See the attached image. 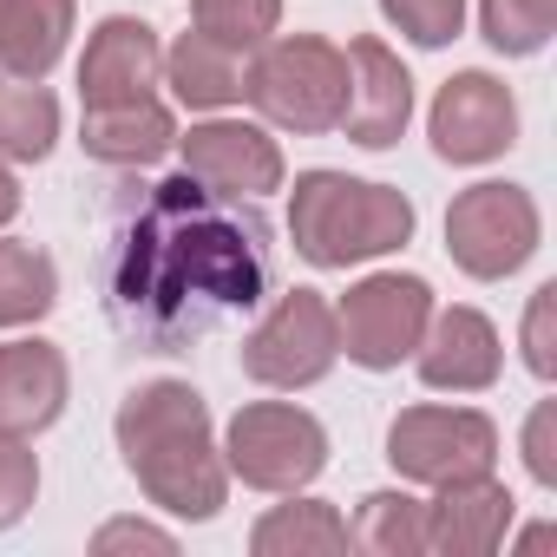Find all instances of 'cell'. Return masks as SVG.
Here are the masks:
<instances>
[{"label":"cell","instance_id":"obj_1","mask_svg":"<svg viewBox=\"0 0 557 557\" xmlns=\"http://www.w3.org/2000/svg\"><path fill=\"white\" fill-rule=\"evenodd\" d=\"M112 440H119V459L125 472L138 479V492L184 518V524H210L223 505H230V466H223V446H216V426H210V407L190 381H145L119 400V420H112Z\"/></svg>","mask_w":557,"mask_h":557},{"label":"cell","instance_id":"obj_2","mask_svg":"<svg viewBox=\"0 0 557 557\" xmlns=\"http://www.w3.org/2000/svg\"><path fill=\"white\" fill-rule=\"evenodd\" d=\"M413 197L394 184H368L348 171H302L289 190V236L296 256L315 269H355L413 243Z\"/></svg>","mask_w":557,"mask_h":557},{"label":"cell","instance_id":"obj_3","mask_svg":"<svg viewBox=\"0 0 557 557\" xmlns=\"http://www.w3.org/2000/svg\"><path fill=\"white\" fill-rule=\"evenodd\" d=\"M243 99L275 132H296V138L342 132V112H348V47H335L322 34H275V40H262L249 53Z\"/></svg>","mask_w":557,"mask_h":557},{"label":"cell","instance_id":"obj_4","mask_svg":"<svg viewBox=\"0 0 557 557\" xmlns=\"http://www.w3.org/2000/svg\"><path fill=\"white\" fill-rule=\"evenodd\" d=\"M223 466L249 492H309L329 466V426L296 400H249L223 426Z\"/></svg>","mask_w":557,"mask_h":557},{"label":"cell","instance_id":"obj_5","mask_svg":"<svg viewBox=\"0 0 557 557\" xmlns=\"http://www.w3.org/2000/svg\"><path fill=\"white\" fill-rule=\"evenodd\" d=\"M537 243H544V216H537V197L524 184L485 177V184H466L446 203V256L472 283H505V275H518L537 256Z\"/></svg>","mask_w":557,"mask_h":557},{"label":"cell","instance_id":"obj_6","mask_svg":"<svg viewBox=\"0 0 557 557\" xmlns=\"http://www.w3.org/2000/svg\"><path fill=\"white\" fill-rule=\"evenodd\" d=\"M433 283L407 269H374L335 302V335L342 355L368 374H394L400 361H413L426 322H433Z\"/></svg>","mask_w":557,"mask_h":557},{"label":"cell","instance_id":"obj_7","mask_svg":"<svg viewBox=\"0 0 557 557\" xmlns=\"http://www.w3.org/2000/svg\"><path fill=\"white\" fill-rule=\"evenodd\" d=\"M335 361H342V335H335V302L322 289L275 296V309L243 342V374L269 394H302L329 381Z\"/></svg>","mask_w":557,"mask_h":557},{"label":"cell","instance_id":"obj_8","mask_svg":"<svg viewBox=\"0 0 557 557\" xmlns=\"http://www.w3.org/2000/svg\"><path fill=\"white\" fill-rule=\"evenodd\" d=\"M387 466L400 485H446L498 466V426L479 407H400L387 426Z\"/></svg>","mask_w":557,"mask_h":557},{"label":"cell","instance_id":"obj_9","mask_svg":"<svg viewBox=\"0 0 557 557\" xmlns=\"http://www.w3.org/2000/svg\"><path fill=\"white\" fill-rule=\"evenodd\" d=\"M426 138L446 164H492L518 145V99L498 73L472 66V73H453L440 92H433V112H426Z\"/></svg>","mask_w":557,"mask_h":557},{"label":"cell","instance_id":"obj_10","mask_svg":"<svg viewBox=\"0 0 557 557\" xmlns=\"http://www.w3.org/2000/svg\"><path fill=\"white\" fill-rule=\"evenodd\" d=\"M184 171L190 184L203 190H223V197H269L289 184V164H283V145L269 138V125L256 119H223V112H203L184 138Z\"/></svg>","mask_w":557,"mask_h":557},{"label":"cell","instance_id":"obj_11","mask_svg":"<svg viewBox=\"0 0 557 557\" xmlns=\"http://www.w3.org/2000/svg\"><path fill=\"white\" fill-rule=\"evenodd\" d=\"M413 125V73L400 66V53L374 34L348 40V112H342V132L361 145V151H387L400 145Z\"/></svg>","mask_w":557,"mask_h":557},{"label":"cell","instance_id":"obj_12","mask_svg":"<svg viewBox=\"0 0 557 557\" xmlns=\"http://www.w3.org/2000/svg\"><path fill=\"white\" fill-rule=\"evenodd\" d=\"M158 86H164L158 27L138 14H106L79 53V99L86 106H125V99H151Z\"/></svg>","mask_w":557,"mask_h":557},{"label":"cell","instance_id":"obj_13","mask_svg":"<svg viewBox=\"0 0 557 557\" xmlns=\"http://www.w3.org/2000/svg\"><path fill=\"white\" fill-rule=\"evenodd\" d=\"M413 368L433 394H485L505 374V342L485 309L453 302V309H433V322L413 348Z\"/></svg>","mask_w":557,"mask_h":557},{"label":"cell","instance_id":"obj_14","mask_svg":"<svg viewBox=\"0 0 557 557\" xmlns=\"http://www.w3.org/2000/svg\"><path fill=\"white\" fill-rule=\"evenodd\" d=\"M518 498L505 492V479L472 472V479H446L426 498V550L433 557H485L511 537Z\"/></svg>","mask_w":557,"mask_h":557},{"label":"cell","instance_id":"obj_15","mask_svg":"<svg viewBox=\"0 0 557 557\" xmlns=\"http://www.w3.org/2000/svg\"><path fill=\"white\" fill-rule=\"evenodd\" d=\"M73 394V368L53 342L21 335L0 342V440H34L66 413Z\"/></svg>","mask_w":557,"mask_h":557},{"label":"cell","instance_id":"obj_16","mask_svg":"<svg viewBox=\"0 0 557 557\" xmlns=\"http://www.w3.org/2000/svg\"><path fill=\"white\" fill-rule=\"evenodd\" d=\"M79 151L99 158V164L138 171V164H158L164 151H177V119H171V106L158 92L151 99H125V106H86Z\"/></svg>","mask_w":557,"mask_h":557},{"label":"cell","instance_id":"obj_17","mask_svg":"<svg viewBox=\"0 0 557 557\" xmlns=\"http://www.w3.org/2000/svg\"><path fill=\"white\" fill-rule=\"evenodd\" d=\"M79 0H0V73L47 79L66 60Z\"/></svg>","mask_w":557,"mask_h":557},{"label":"cell","instance_id":"obj_18","mask_svg":"<svg viewBox=\"0 0 557 557\" xmlns=\"http://www.w3.org/2000/svg\"><path fill=\"white\" fill-rule=\"evenodd\" d=\"M164 86L190 112H230V106H243V53H230L190 27L164 47Z\"/></svg>","mask_w":557,"mask_h":557},{"label":"cell","instance_id":"obj_19","mask_svg":"<svg viewBox=\"0 0 557 557\" xmlns=\"http://www.w3.org/2000/svg\"><path fill=\"white\" fill-rule=\"evenodd\" d=\"M283 498L289 505H269L249 524V550L256 557H329V550H348V518L329 498H309V492H283Z\"/></svg>","mask_w":557,"mask_h":557},{"label":"cell","instance_id":"obj_20","mask_svg":"<svg viewBox=\"0 0 557 557\" xmlns=\"http://www.w3.org/2000/svg\"><path fill=\"white\" fill-rule=\"evenodd\" d=\"M60 145V99L40 79H0V164H40Z\"/></svg>","mask_w":557,"mask_h":557},{"label":"cell","instance_id":"obj_21","mask_svg":"<svg viewBox=\"0 0 557 557\" xmlns=\"http://www.w3.org/2000/svg\"><path fill=\"white\" fill-rule=\"evenodd\" d=\"M60 309V269L40 243L0 236V329H34Z\"/></svg>","mask_w":557,"mask_h":557},{"label":"cell","instance_id":"obj_22","mask_svg":"<svg viewBox=\"0 0 557 557\" xmlns=\"http://www.w3.org/2000/svg\"><path fill=\"white\" fill-rule=\"evenodd\" d=\"M348 544H361V550H374V557H420V550H426V498H413L407 485L368 492V498L355 505Z\"/></svg>","mask_w":557,"mask_h":557},{"label":"cell","instance_id":"obj_23","mask_svg":"<svg viewBox=\"0 0 557 557\" xmlns=\"http://www.w3.org/2000/svg\"><path fill=\"white\" fill-rule=\"evenodd\" d=\"M190 27L249 60L262 40L283 34V0H190Z\"/></svg>","mask_w":557,"mask_h":557},{"label":"cell","instance_id":"obj_24","mask_svg":"<svg viewBox=\"0 0 557 557\" xmlns=\"http://www.w3.org/2000/svg\"><path fill=\"white\" fill-rule=\"evenodd\" d=\"M479 34L505 60H531L557 34V0H479Z\"/></svg>","mask_w":557,"mask_h":557},{"label":"cell","instance_id":"obj_25","mask_svg":"<svg viewBox=\"0 0 557 557\" xmlns=\"http://www.w3.org/2000/svg\"><path fill=\"white\" fill-rule=\"evenodd\" d=\"M381 14L400 40H413L426 53H440L466 34V0H381Z\"/></svg>","mask_w":557,"mask_h":557},{"label":"cell","instance_id":"obj_26","mask_svg":"<svg viewBox=\"0 0 557 557\" xmlns=\"http://www.w3.org/2000/svg\"><path fill=\"white\" fill-rule=\"evenodd\" d=\"M40 498V459L34 440H0V531H14Z\"/></svg>","mask_w":557,"mask_h":557},{"label":"cell","instance_id":"obj_27","mask_svg":"<svg viewBox=\"0 0 557 557\" xmlns=\"http://www.w3.org/2000/svg\"><path fill=\"white\" fill-rule=\"evenodd\" d=\"M518 348H524V368H531L537 381H557V283H537V289H531Z\"/></svg>","mask_w":557,"mask_h":557},{"label":"cell","instance_id":"obj_28","mask_svg":"<svg viewBox=\"0 0 557 557\" xmlns=\"http://www.w3.org/2000/svg\"><path fill=\"white\" fill-rule=\"evenodd\" d=\"M92 550L99 557H119V550H158V557H177V531L151 524V518H106L92 531Z\"/></svg>","mask_w":557,"mask_h":557},{"label":"cell","instance_id":"obj_29","mask_svg":"<svg viewBox=\"0 0 557 557\" xmlns=\"http://www.w3.org/2000/svg\"><path fill=\"white\" fill-rule=\"evenodd\" d=\"M524 472L531 485L557 492V400H537L524 420Z\"/></svg>","mask_w":557,"mask_h":557},{"label":"cell","instance_id":"obj_30","mask_svg":"<svg viewBox=\"0 0 557 557\" xmlns=\"http://www.w3.org/2000/svg\"><path fill=\"white\" fill-rule=\"evenodd\" d=\"M14 216H21V177H14V164H0V230Z\"/></svg>","mask_w":557,"mask_h":557},{"label":"cell","instance_id":"obj_31","mask_svg":"<svg viewBox=\"0 0 557 557\" xmlns=\"http://www.w3.org/2000/svg\"><path fill=\"white\" fill-rule=\"evenodd\" d=\"M537 544H550V524H531V531H518V550H537Z\"/></svg>","mask_w":557,"mask_h":557}]
</instances>
